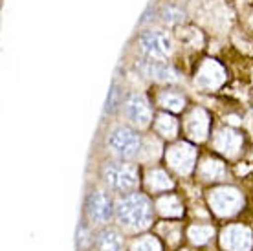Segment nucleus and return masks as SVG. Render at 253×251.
Instances as JSON below:
<instances>
[{"instance_id": "nucleus-19", "label": "nucleus", "mask_w": 253, "mask_h": 251, "mask_svg": "<svg viewBox=\"0 0 253 251\" xmlns=\"http://www.w3.org/2000/svg\"><path fill=\"white\" fill-rule=\"evenodd\" d=\"M156 130L165 136V138H174L178 132V123L174 118L167 116V114H160L156 118Z\"/></svg>"}, {"instance_id": "nucleus-11", "label": "nucleus", "mask_w": 253, "mask_h": 251, "mask_svg": "<svg viewBox=\"0 0 253 251\" xmlns=\"http://www.w3.org/2000/svg\"><path fill=\"white\" fill-rule=\"evenodd\" d=\"M95 250L97 251H123L125 240L116 227H101L95 233Z\"/></svg>"}, {"instance_id": "nucleus-9", "label": "nucleus", "mask_w": 253, "mask_h": 251, "mask_svg": "<svg viewBox=\"0 0 253 251\" xmlns=\"http://www.w3.org/2000/svg\"><path fill=\"white\" fill-rule=\"evenodd\" d=\"M220 246L226 251H250L253 246L252 231L244 226H229L222 231Z\"/></svg>"}, {"instance_id": "nucleus-1", "label": "nucleus", "mask_w": 253, "mask_h": 251, "mask_svg": "<svg viewBox=\"0 0 253 251\" xmlns=\"http://www.w3.org/2000/svg\"><path fill=\"white\" fill-rule=\"evenodd\" d=\"M152 204L145 195L130 193L116 200V222L125 233L143 231L152 224Z\"/></svg>"}, {"instance_id": "nucleus-23", "label": "nucleus", "mask_w": 253, "mask_h": 251, "mask_svg": "<svg viewBox=\"0 0 253 251\" xmlns=\"http://www.w3.org/2000/svg\"><path fill=\"white\" fill-rule=\"evenodd\" d=\"M130 251H162V246H160L158 239L147 235V237H139L134 240Z\"/></svg>"}, {"instance_id": "nucleus-10", "label": "nucleus", "mask_w": 253, "mask_h": 251, "mask_svg": "<svg viewBox=\"0 0 253 251\" xmlns=\"http://www.w3.org/2000/svg\"><path fill=\"white\" fill-rule=\"evenodd\" d=\"M196 151L187 143H178L167 151V162L178 174H189L195 167Z\"/></svg>"}, {"instance_id": "nucleus-21", "label": "nucleus", "mask_w": 253, "mask_h": 251, "mask_svg": "<svg viewBox=\"0 0 253 251\" xmlns=\"http://www.w3.org/2000/svg\"><path fill=\"white\" fill-rule=\"evenodd\" d=\"M211 237H213V227L208 224H196V226L189 227V240L193 244H206Z\"/></svg>"}, {"instance_id": "nucleus-3", "label": "nucleus", "mask_w": 253, "mask_h": 251, "mask_svg": "<svg viewBox=\"0 0 253 251\" xmlns=\"http://www.w3.org/2000/svg\"><path fill=\"white\" fill-rule=\"evenodd\" d=\"M99 176L108 191L120 193L121 196L130 195L139 185L138 169L125 162H107L101 167Z\"/></svg>"}, {"instance_id": "nucleus-18", "label": "nucleus", "mask_w": 253, "mask_h": 251, "mask_svg": "<svg viewBox=\"0 0 253 251\" xmlns=\"http://www.w3.org/2000/svg\"><path fill=\"white\" fill-rule=\"evenodd\" d=\"M160 19L167 22V24H178L185 19V11L176 4H165L162 9H160Z\"/></svg>"}, {"instance_id": "nucleus-15", "label": "nucleus", "mask_w": 253, "mask_h": 251, "mask_svg": "<svg viewBox=\"0 0 253 251\" xmlns=\"http://www.w3.org/2000/svg\"><path fill=\"white\" fill-rule=\"evenodd\" d=\"M215 145L216 149L224 154H228V156H233L237 149H239V145H241V138L237 136V132H231V130H222L215 139Z\"/></svg>"}, {"instance_id": "nucleus-20", "label": "nucleus", "mask_w": 253, "mask_h": 251, "mask_svg": "<svg viewBox=\"0 0 253 251\" xmlns=\"http://www.w3.org/2000/svg\"><path fill=\"white\" fill-rule=\"evenodd\" d=\"M94 242H95V237H92L88 220L86 218L81 220V224L77 227V248L81 251H88L90 246L94 244Z\"/></svg>"}, {"instance_id": "nucleus-22", "label": "nucleus", "mask_w": 253, "mask_h": 251, "mask_svg": "<svg viewBox=\"0 0 253 251\" xmlns=\"http://www.w3.org/2000/svg\"><path fill=\"white\" fill-rule=\"evenodd\" d=\"M121 107V88L118 81H112V86L108 90L107 95V105H105V114L112 116V114Z\"/></svg>"}, {"instance_id": "nucleus-2", "label": "nucleus", "mask_w": 253, "mask_h": 251, "mask_svg": "<svg viewBox=\"0 0 253 251\" xmlns=\"http://www.w3.org/2000/svg\"><path fill=\"white\" fill-rule=\"evenodd\" d=\"M145 139L134 126L116 125L107 134V149L118 162H132L141 158Z\"/></svg>"}, {"instance_id": "nucleus-5", "label": "nucleus", "mask_w": 253, "mask_h": 251, "mask_svg": "<svg viewBox=\"0 0 253 251\" xmlns=\"http://www.w3.org/2000/svg\"><path fill=\"white\" fill-rule=\"evenodd\" d=\"M139 50L149 59H162L165 61L172 53V41L162 30H145L138 39Z\"/></svg>"}, {"instance_id": "nucleus-4", "label": "nucleus", "mask_w": 253, "mask_h": 251, "mask_svg": "<svg viewBox=\"0 0 253 251\" xmlns=\"http://www.w3.org/2000/svg\"><path fill=\"white\" fill-rule=\"evenodd\" d=\"M116 211V202L108 189L94 187L84 196V218L90 226L105 227L112 220Z\"/></svg>"}, {"instance_id": "nucleus-13", "label": "nucleus", "mask_w": 253, "mask_h": 251, "mask_svg": "<svg viewBox=\"0 0 253 251\" xmlns=\"http://www.w3.org/2000/svg\"><path fill=\"white\" fill-rule=\"evenodd\" d=\"M147 189L152 191V193H162V191H169L172 189V180L167 176V172L162 169H152L149 170V174H147Z\"/></svg>"}, {"instance_id": "nucleus-8", "label": "nucleus", "mask_w": 253, "mask_h": 251, "mask_svg": "<svg viewBox=\"0 0 253 251\" xmlns=\"http://www.w3.org/2000/svg\"><path fill=\"white\" fill-rule=\"evenodd\" d=\"M138 70L143 74L145 77H151L154 81H162V83H174L178 81V72L172 68L171 64H167V61H162V59H149V57H143L136 63Z\"/></svg>"}, {"instance_id": "nucleus-17", "label": "nucleus", "mask_w": 253, "mask_h": 251, "mask_svg": "<svg viewBox=\"0 0 253 251\" xmlns=\"http://www.w3.org/2000/svg\"><path fill=\"white\" fill-rule=\"evenodd\" d=\"M226 174V169H224V165L222 162L218 160H206L200 167V176H202L204 180H220L222 176Z\"/></svg>"}, {"instance_id": "nucleus-16", "label": "nucleus", "mask_w": 253, "mask_h": 251, "mask_svg": "<svg viewBox=\"0 0 253 251\" xmlns=\"http://www.w3.org/2000/svg\"><path fill=\"white\" fill-rule=\"evenodd\" d=\"M158 103L164 108H167V110H174V112H178V110L184 108L185 97L180 94V92H176V90H164V92L158 95Z\"/></svg>"}, {"instance_id": "nucleus-7", "label": "nucleus", "mask_w": 253, "mask_h": 251, "mask_svg": "<svg viewBox=\"0 0 253 251\" xmlns=\"http://www.w3.org/2000/svg\"><path fill=\"white\" fill-rule=\"evenodd\" d=\"M209 206L218 216H233L242 209L244 198L233 187H220L211 191L209 195Z\"/></svg>"}, {"instance_id": "nucleus-6", "label": "nucleus", "mask_w": 253, "mask_h": 251, "mask_svg": "<svg viewBox=\"0 0 253 251\" xmlns=\"http://www.w3.org/2000/svg\"><path fill=\"white\" fill-rule=\"evenodd\" d=\"M121 110H123L126 121L136 128H145L152 120L151 103L141 92H132L126 95L121 105Z\"/></svg>"}, {"instance_id": "nucleus-14", "label": "nucleus", "mask_w": 253, "mask_h": 251, "mask_svg": "<svg viewBox=\"0 0 253 251\" xmlns=\"http://www.w3.org/2000/svg\"><path fill=\"white\" fill-rule=\"evenodd\" d=\"M156 209L162 216H167V218H176V216H182L184 213V208H182V202L178 200L174 195H165L162 196L158 202H156Z\"/></svg>"}, {"instance_id": "nucleus-12", "label": "nucleus", "mask_w": 253, "mask_h": 251, "mask_svg": "<svg viewBox=\"0 0 253 251\" xmlns=\"http://www.w3.org/2000/svg\"><path fill=\"white\" fill-rule=\"evenodd\" d=\"M208 114L204 112L202 108H195L193 112L187 116V121H185V130L193 139H198L202 141L208 136Z\"/></svg>"}]
</instances>
